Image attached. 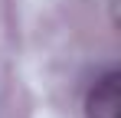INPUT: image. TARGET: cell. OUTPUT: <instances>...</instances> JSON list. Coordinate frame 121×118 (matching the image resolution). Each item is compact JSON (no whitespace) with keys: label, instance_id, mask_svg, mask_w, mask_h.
Returning <instances> with one entry per match:
<instances>
[{"label":"cell","instance_id":"obj_1","mask_svg":"<svg viewBox=\"0 0 121 118\" xmlns=\"http://www.w3.org/2000/svg\"><path fill=\"white\" fill-rule=\"evenodd\" d=\"M85 118H121V72L105 69L88 95H85Z\"/></svg>","mask_w":121,"mask_h":118}]
</instances>
